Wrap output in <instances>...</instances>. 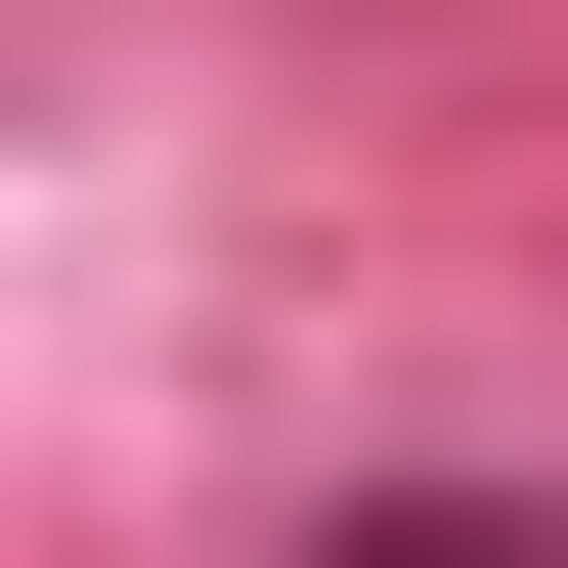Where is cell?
I'll return each instance as SVG.
<instances>
[{"instance_id":"obj_1","label":"cell","mask_w":568,"mask_h":568,"mask_svg":"<svg viewBox=\"0 0 568 568\" xmlns=\"http://www.w3.org/2000/svg\"><path fill=\"white\" fill-rule=\"evenodd\" d=\"M351 568H525V525H481V481H437V525H351Z\"/></svg>"}]
</instances>
